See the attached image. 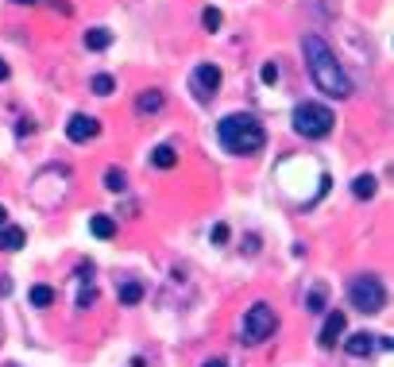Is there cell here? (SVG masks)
Segmentation results:
<instances>
[{
  "label": "cell",
  "instance_id": "6da1fadb",
  "mask_svg": "<svg viewBox=\"0 0 394 367\" xmlns=\"http://www.w3.org/2000/svg\"><path fill=\"white\" fill-rule=\"evenodd\" d=\"M301 55H306V70L313 78V86L321 89L332 101H344L352 97V81H348L344 66L336 62V55L329 51V43L321 35H301Z\"/></svg>",
  "mask_w": 394,
  "mask_h": 367
},
{
  "label": "cell",
  "instance_id": "7a4b0ae2",
  "mask_svg": "<svg viewBox=\"0 0 394 367\" xmlns=\"http://www.w3.org/2000/svg\"><path fill=\"white\" fill-rule=\"evenodd\" d=\"M216 140H221V147L232 151V155H255V151L267 143V132H263V124L251 116V112H228V116L216 124Z\"/></svg>",
  "mask_w": 394,
  "mask_h": 367
},
{
  "label": "cell",
  "instance_id": "3957f363",
  "mask_svg": "<svg viewBox=\"0 0 394 367\" xmlns=\"http://www.w3.org/2000/svg\"><path fill=\"white\" fill-rule=\"evenodd\" d=\"M332 124H336V116H332L329 105L301 101L298 109H294V132L306 135V140H324V135L332 132Z\"/></svg>",
  "mask_w": 394,
  "mask_h": 367
},
{
  "label": "cell",
  "instance_id": "277c9868",
  "mask_svg": "<svg viewBox=\"0 0 394 367\" xmlns=\"http://www.w3.org/2000/svg\"><path fill=\"white\" fill-rule=\"evenodd\" d=\"M348 298H352V305L360 313H379L383 309V302H386V290H383V282L375 279V274H355L352 279V286H348Z\"/></svg>",
  "mask_w": 394,
  "mask_h": 367
},
{
  "label": "cell",
  "instance_id": "5b68a950",
  "mask_svg": "<svg viewBox=\"0 0 394 367\" xmlns=\"http://www.w3.org/2000/svg\"><path fill=\"white\" fill-rule=\"evenodd\" d=\"M278 328V317L267 302H255L244 317V344H263L270 333Z\"/></svg>",
  "mask_w": 394,
  "mask_h": 367
},
{
  "label": "cell",
  "instance_id": "8992f818",
  "mask_svg": "<svg viewBox=\"0 0 394 367\" xmlns=\"http://www.w3.org/2000/svg\"><path fill=\"white\" fill-rule=\"evenodd\" d=\"M216 89H221V66L201 62L197 70H193V93H197V101H209Z\"/></svg>",
  "mask_w": 394,
  "mask_h": 367
},
{
  "label": "cell",
  "instance_id": "52a82bcc",
  "mask_svg": "<svg viewBox=\"0 0 394 367\" xmlns=\"http://www.w3.org/2000/svg\"><path fill=\"white\" fill-rule=\"evenodd\" d=\"M97 132H100V120L85 116V112H74V116H70V124H66V135L74 143H89Z\"/></svg>",
  "mask_w": 394,
  "mask_h": 367
},
{
  "label": "cell",
  "instance_id": "ba28073f",
  "mask_svg": "<svg viewBox=\"0 0 394 367\" xmlns=\"http://www.w3.org/2000/svg\"><path fill=\"white\" fill-rule=\"evenodd\" d=\"M344 333H348V317L340 309H332L329 317H324V328H321V336H317V340H321V348H336Z\"/></svg>",
  "mask_w": 394,
  "mask_h": 367
},
{
  "label": "cell",
  "instance_id": "9c48e42d",
  "mask_svg": "<svg viewBox=\"0 0 394 367\" xmlns=\"http://www.w3.org/2000/svg\"><path fill=\"white\" fill-rule=\"evenodd\" d=\"M375 348H379V336H371V333H352L344 340V352H348V356H355V359L375 356Z\"/></svg>",
  "mask_w": 394,
  "mask_h": 367
},
{
  "label": "cell",
  "instance_id": "30bf717a",
  "mask_svg": "<svg viewBox=\"0 0 394 367\" xmlns=\"http://www.w3.org/2000/svg\"><path fill=\"white\" fill-rule=\"evenodd\" d=\"M89 232L97 236V240H112V236H116V220L108 217V213H93V217H89Z\"/></svg>",
  "mask_w": 394,
  "mask_h": 367
},
{
  "label": "cell",
  "instance_id": "8fae6325",
  "mask_svg": "<svg viewBox=\"0 0 394 367\" xmlns=\"http://www.w3.org/2000/svg\"><path fill=\"white\" fill-rule=\"evenodd\" d=\"M23 240H27V236H23V228H15V225L0 228V251H20Z\"/></svg>",
  "mask_w": 394,
  "mask_h": 367
},
{
  "label": "cell",
  "instance_id": "7c38bea8",
  "mask_svg": "<svg viewBox=\"0 0 394 367\" xmlns=\"http://www.w3.org/2000/svg\"><path fill=\"white\" fill-rule=\"evenodd\" d=\"M136 109L143 112V116H151V112H159V109H162V93H159V89H143V93L136 97Z\"/></svg>",
  "mask_w": 394,
  "mask_h": 367
},
{
  "label": "cell",
  "instance_id": "4fadbf2b",
  "mask_svg": "<svg viewBox=\"0 0 394 367\" xmlns=\"http://www.w3.org/2000/svg\"><path fill=\"white\" fill-rule=\"evenodd\" d=\"M375 189H379L375 174H360V178L352 182V194L360 197V201H367V197H375Z\"/></svg>",
  "mask_w": 394,
  "mask_h": 367
},
{
  "label": "cell",
  "instance_id": "5bb4252c",
  "mask_svg": "<svg viewBox=\"0 0 394 367\" xmlns=\"http://www.w3.org/2000/svg\"><path fill=\"white\" fill-rule=\"evenodd\" d=\"M54 290L51 286H43V282H39V286H31V294H27V302L35 305V309H46V305H54Z\"/></svg>",
  "mask_w": 394,
  "mask_h": 367
},
{
  "label": "cell",
  "instance_id": "9a60e30c",
  "mask_svg": "<svg viewBox=\"0 0 394 367\" xmlns=\"http://www.w3.org/2000/svg\"><path fill=\"white\" fill-rule=\"evenodd\" d=\"M124 186H128V174H124V166H108V171H105V189L124 194Z\"/></svg>",
  "mask_w": 394,
  "mask_h": 367
},
{
  "label": "cell",
  "instance_id": "2e32d148",
  "mask_svg": "<svg viewBox=\"0 0 394 367\" xmlns=\"http://www.w3.org/2000/svg\"><path fill=\"white\" fill-rule=\"evenodd\" d=\"M120 302L124 305H139V302H143V282H136V279L124 282V286H120Z\"/></svg>",
  "mask_w": 394,
  "mask_h": 367
},
{
  "label": "cell",
  "instance_id": "e0dca14e",
  "mask_svg": "<svg viewBox=\"0 0 394 367\" xmlns=\"http://www.w3.org/2000/svg\"><path fill=\"white\" fill-rule=\"evenodd\" d=\"M108 43H112V32H105V27H93V32H85V47H89V51H105Z\"/></svg>",
  "mask_w": 394,
  "mask_h": 367
},
{
  "label": "cell",
  "instance_id": "ac0fdd59",
  "mask_svg": "<svg viewBox=\"0 0 394 367\" xmlns=\"http://www.w3.org/2000/svg\"><path fill=\"white\" fill-rule=\"evenodd\" d=\"M151 163L159 166V171H170V166L178 163V155H174V147H166V143H162V147H155L151 151Z\"/></svg>",
  "mask_w": 394,
  "mask_h": 367
},
{
  "label": "cell",
  "instance_id": "d6986e66",
  "mask_svg": "<svg viewBox=\"0 0 394 367\" xmlns=\"http://www.w3.org/2000/svg\"><path fill=\"white\" fill-rule=\"evenodd\" d=\"M201 24H205V32H221L224 16H221L216 8H205V12H201Z\"/></svg>",
  "mask_w": 394,
  "mask_h": 367
},
{
  "label": "cell",
  "instance_id": "ffe728a7",
  "mask_svg": "<svg viewBox=\"0 0 394 367\" xmlns=\"http://www.w3.org/2000/svg\"><path fill=\"white\" fill-rule=\"evenodd\" d=\"M112 89H116V81L108 78V74H97V78H93V93H97V97H108Z\"/></svg>",
  "mask_w": 394,
  "mask_h": 367
},
{
  "label": "cell",
  "instance_id": "44dd1931",
  "mask_svg": "<svg viewBox=\"0 0 394 367\" xmlns=\"http://www.w3.org/2000/svg\"><path fill=\"white\" fill-rule=\"evenodd\" d=\"M259 78H263V86H275V81H278V66L275 62H263Z\"/></svg>",
  "mask_w": 394,
  "mask_h": 367
},
{
  "label": "cell",
  "instance_id": "7402d4cb",
  "mask_svg": "<svg viewBox=\"0 0 394 367\" xmlns=\"http://www.w3.org/2000/svg\"><path fill=\"white\" fill-rule=\"evenodd\" d=\"M321 302H324V290H313V294L306 298V309L309 313H321Z\"/></svg>",
  "mask_w": 394,
  "mask_h": 367
},
{
  "label": "cell",
  "instance_id": "603a6c76",
  "mask_svg": "<svg viewBox=\"0 0 394 367\" xmlns=\"http://www.w3.org/2000/svg\"><path fill=\"white\" fill-rule=\"evenodd\" d=\"M93 298H97V290H93V286H85L81 294H77V309H89V305H93Z\"/></svg>",
  "mask_w": 394,
  "mask_h": 367
},
{
  "label": "cell",
  "instance_id": "cb8c5ba5",
  "mask_svg": "<svg viewBox=\"0 0 394 367\" xmlns=\"http://www.w3.org/2000/svg\"><path fill=\"white\" fill-rule=\"evenodd\" d=\"M224 240H228V228L216 225V228H213V243H224Z\"/></svg>",
  "mask_w": 394,
  "mask_h": 367
},
{
  "label": "cell",
  "instance_id": "d4e9b609",
  "mask_svg": "<svg viewBox=\"0 0 394 367\" xmlns=\"http://www.w3.org/2000/svg\"><path fill=\"white\" fill-rule=\"evenodd\" d=\"M4 225H8V209L0 205V228H4Z\"/></svg>",
  "mask_w": 394,
  "mask_h": 367
},
{
  "label": "cell",
  "instance_id": "484cf974",
  "mask_svg": "<svg viewBox=\"0 0 394 367\" xmlns=\"http://www.w3.org/2000/svg\"><path fill=\"white\" fill-rule=\"evenodd\" d=\"M4 78H8V62L0 58V81H4Z\"/></svg>",
  "mask_w": 394,
  "mask_h": 367
},
{
  "label": "cell",
  "instance_id": "4316f807",
  "mask_svg": "<svg viewBox=\"0 0 394 367\" xmlns=\"http://www.w3.org/2000/svg\"><path fill=\"white\" fill-rule=\"evenodd\" d=\"M205 367H228V363H224V359H209Z\"/></svg>",
  "mask_w": 394,
  "mask_h": 367
},
{
  "label": "cell",
  "instance_id": "83f0119b",
  "mask_svg": "<svg viewBox=\"0 0 394 367\" xmlns=\"http://www.w3.org/2000/svg\"><path fill=\"white\" fill-rule=\"evenodd\" d=\"M12 4H35V0H12Z\"/></svg>",
  "mask_w": 394,
  "mask_h": 367
},
{
  "label": "cell",
  "instance_id": "f1b7e54d",
  "mask_svg": "<svg viewBox=\"0 0 394 367\" xmlns=\"http://www.w3.org/2000/svg\"><path fill=\"white\" fill-rule=\"evenodd\" d=\"M8 367H12V363H8Z\"/></svg>",
  "mask_w": 394,
  "mask_h": 367
}]
</instances>
